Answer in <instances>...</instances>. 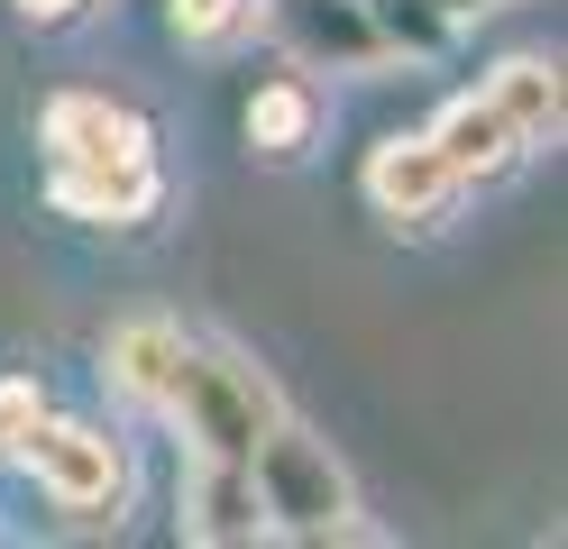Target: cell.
I'll list each match as a JSON object with an SVG mask.
<instances>
[{
  "instance_id": "7a4b0ae2",
  "label": "cell",
  "mask_w": 568,
  "mask_h": 549,
  "mask_svg": "<svg viewBox=\"0 0 568 549\" xmlns=\"http://www.w3.org/2000/svg\"><path fill=\"white\" fill-rule=\"evenodd\" d=\"M156 421L184 439V458H221V467H247V449L284 421V394L275 376L247 348L230 339H193L184 366H174V385L156 403Z\"/></svg>"
},
{
  "instance_id": "7c38bea8",
  "label": "cell",
  "mask_w": 568,
  "mask_h": 549,
  "mask_svg": "<svg viewBox=\"0 0 568 549\" xmlns=\"http://www.w3.org/2000/svg\"><path fill=\"white\" fill-rule=\"evenodd\" d=\"M367 19H376V47H385V64H449V47L468 28H458L440 0H367Z\"/></svg>"
},
{
  "instance_id": "9c48e42d",
  "label": "cell",
  "mask_w": 568,
  "mask_h": 549,
  "mask_svg": "<svg viewBox=\"0 0 568 549\" xmlns=\"http://www.w3.org/2000/svg\"><path fill=\"white\" fill-rule=\"evenodd\" d=\"M477 92L495 101V120L514 129V146H523V156H550V146L568 138V92H559V55H495Z\"/></svg>"
},
{
  "instance_id": "6da1fadb",
  "label": "cell",
  "mask_w": 568,
  "mask_h": 549,
  "mask_svg": "<svg viewBox=\"0 0 568 549\" xmlns=\"http://www.w3.org/2000/svg\"><path fill=\"white\" fill-rule=\"evenodd\" d=\"M38 165H47V202L83 230H148L165 202L156 129L120 92H55L38 110Z\"/></svg>"
},
{
  "instance_id": "3957f363",
  "label": "cell",
  "mask_w": 568,
  "mask_h": 549,
  "mask_svg": "<svg viewBox=\"0 0 568 549\" xmlns=\"http://www.w3.org/2000/svg\"><path fill=\"white\" fill-rule=\"evenodd\" d=\"M247 486H257V512H266L275 540H358L367 531V504H358L348 458L312 421H294V413L247 449Z\"/></svg>"
},
{
  "instance_id": "8992f818",
  "label": "cell",
  "mask_w": 568,
  "mask_h": 549,
  "mask_svg": "<svg viewBox=\"0 0 568 549\" xmlns=\"http://www.w3.org/2000/svg\"><path fill=\"white\" fill-rule=\"evenodd\" d=\"M322 138H331V83H322L312 64L284 55L275 73L247 83V101H239V146H247L257 165H303Z\"/></svg>"
},
{
  "instance_id": "52a82bcc",
  "label": "cell",
  "mask_w": 568,
  "mask_h": 549,
  "mask_svg": "<svg viewBox=\"0 0 568 549\" xmlns=\"http://www.w3.org/2000/svg\"><path fill=\"white\" fill-rule=\"evenodd\" d=\"M266 28L284 37V55L312 73H385L367 0H266Z\"/></svg>"
},
{
  "instance_id": "ba28073f",
  "label": "cell",
  "mask_w": 568,
  "mask_h": 549,
  "mask_svg": "<svg viewBox=\"0 0 568 549\" xmlns=\"http://www.w3.org/2000/svg\"><path fill=\"white\" fill-rule=\"evenodd\" d=\"M184 348H193V329H184V321H165V312H129L111 339H101V376H111V394L129 403V413H148V421H156V403H165V385H174V366H184Z\"/></svg>"
},
{
  "instance_id": "5bb4252c",
  "label": "cell",
  "mask_w": 568,
  "mask_h": 549,
  "mask_svg": "<svg viewBox=\"0 0 568 549\" xmlns=\"http://www.w3.org/2000/svg\"><path fill=\"white\" fill-rule=\"evenodd\" d=\"M38 413H47V385L38 376H0V458L19 449V430L38 421Z\"/></svg>"
},
{
  "instance_id": "277c9868",
  "label": "cell",
  "mask_w": 568,
  "mask_h": 549,
  "mask_svg": "<svg viewBox=\"0 0 568 549\" xmlns=\"http://www.w3.org/2000/svg\"><path fill=\"white\" fill-rule=\"evenodd\" d=\"M10 467L38 486L55 512H111L120 522V504H129V486H138V467H129V439L111 430V421H83V413H38L19 430V449H10Z\"/></svg>"
},
{
  "instance_id": "9a60e30c",
  "label": "cell",
  "mask_w": 568,
  "mask_h": 549,
  "mask_svg": "<svg viewBox=\"0 0 568 549\" xmlns=\"http://www.w3.org/2000/svg\"><path fill=\"white\" fill-rule=\"evenodd\" d=\"M10 19H19V28H38V37H64V28L101 19V0H10Z\"/></svg>"
},
{
  "instance_id": "8fae6325",
  "label": "cell",
  "mask_w": 568,
  "mask_h": 549,
  "mask_svg": "<svg viewBox=\"0 0 568 549\" xmlns=\"http://www.w3.org/2000/svg\"><path fill=\"white\" fill-rule=\"evenodd\" d=\"M422 138L440 146V165L458 174V193H477V183H505V174H523V165H531L523 146H514V129L495 120V101H486V92L440 101V120L422 129Z\"/></svg>"
},
{
  "instance_id": "2e32d148",
  "label": "cell",
  "mask_w": 568,
  "mask_h": 549,
  "mask_svg": "<svg viewBox=\"0 0 568 549\" xmlns=\"http://www.w3.org/2000/svg\"><path fill=\"white\" fill-rule=\"evenodd\" d=\"M440 10H449L458 28H468V19H486V10H514V0H440Z\"/></svg>"
},
{
  "instance_id": "5b68a950",
  "label": "cell",
  "mask_w": 568,
  "mask_h": 549,
  "mask_svg": "<svg viewBox=\"0 0 568 549\" xmlns=\"http://www.w3.org/2000/svg\"><path fill=\"white\" fill-rule=\"evenodd\" d=\"M358 202H367L395 238H404V230L432 238L468 193H458V174L440 165V146L422 138V129H385V138L367 146V165H358Z\"/></svg>"
},
{
  "instance_id": "30bf717a",
  "label": "cell",
  "mask_w": 568,
  "mask_h": 549,
  "mask_svg": "<svg viewBox=\"0 0 568 549\" xmlns=\"http://www.w3.org/2000/svg\"><path fill=\"white\" fill-rule=\"evenodd\" d=\"M174 531H184L193 549H247V540H266V512H257L247 467L193 458L184 467V495H174Z\"/></svg>"
},
{
  "instance_id": "4fadbf2b",
  "label": "cell",
  "mask_w": 568,
  "mask_h": 549,
  "mask_svg": "<svg viewBox=\"0 0 568 549\" xmlns=\"http://www.w3.org/2000/svg\"><path fill=\"white\" fill-rule=\"evenodd\" d=\"M266 28V0H165V37L184 55H239Z\"/></svg>"
}]
</instances>
